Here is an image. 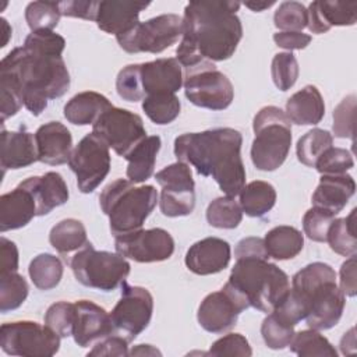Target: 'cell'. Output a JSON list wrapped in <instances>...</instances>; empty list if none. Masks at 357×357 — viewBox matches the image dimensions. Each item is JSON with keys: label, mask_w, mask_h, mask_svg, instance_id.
Segmentation results:
<instances>
[{"label": "cell", "mask_w": 357, "mask_h": 357, "mask_svg": "<svg viewBox=\"0 0 357 357\" xmlns=\"http://www.w3.org/2000/svg\"><path fill=\"white\" fill-rule=\"evenodd\" d=\"M241 3L231 0L190 1L184 8L183 35L176 49L181 67H192L204 60L230 59L243 38L237 17Z\"/></svg>", "instance_id": "6da1fadb"}, {"label": "cell", "mask_w": 357, "mask_h": 357, "mask_svg": "<svg viewBox=\"0 0 357 357\" xmlns=\"http://www.w3.org/2000/svg\"><path fill=\"white\" fill-rule=\"evenodd\" d=\"M241 144L238 130L211 128L178 135L174 139V155L177 160L195 167L199 176L212 177L227 197H236L245 185Z\"/></svg>", "instance_id": "7a4b0ae2"}, {"label": "cell", "mask_w": 357, "mask_h": 357, "mask_svg": "<svg viewBox=\"0 0 357 357\" xmlns=\"http://www.w3.org/2000/svg\"><path fill=\"white\" fill-rule=\"evenodd\" d=\"M70 84L67 66L57 54L22 45L0 61V85L11 88L33 116H39L49 100L67 93Z\"/></svg>", "instance_id": "3957f363"}, {"label": "cell", "mask_w": 357, "mask_h": 357, "mask_svg": "<svg viewBox=\"0 0 357 357\" xmlns=\"http://www.w3.org/2000/svg\"><path fill=\"white\" fill-rule=\"evenodd\" d=\"M290 291L301 301L311 329L326 331L340 321L346 296L336 284V272L331 265L308 264L291 278Z\"/></svg>", "instance_id": "277c9868"}, {"label": "cell", "mask_w": 357, "mask_h": 357, "mask_svg": "<svg viewBox=\"0 0 357 357\" xmlns=\"http://www.w3.org/2000/svg\"><path fill=\"white\" fill-rule=\"evenodd\" d=\"M227 283L245 300L248 307L261 312L273 311L290 290L286 272L268 259H236Z\"/></svg>", "instance_id": "5b68a950"}, {"label": "cell", "mask_w": 357, "mask_h": 357, "mask_svg": "<svg viewBox=\"0 0 357 357\" xmlns=\"http://www.w3.org/2000/svg\"><path fill=\"white\" fill-rule=\"evenodd\" d=\"M158 198L153 185L135 187L130 180L117 178L103 188L99 205L109 218L110 231L116 237L142 229L146 218L155 209Z\"/></svg>", "instance_id": "8992f818"}, {"label": "cell", "mask_w": 357, "mask_h": 357, "mask_svg": "<svg viewBox=\"0 0 357 357\" xmlns=\"http://www.w3.org/2000/svg\"><path fill=\"white\" fill-rule=\"evenodd\" d=\"M255 138L251 144L252 165L273 172L286 160L291 145V123L280 107L265 106L254 117Z\"/></svg>", "instance_id": "52a82bcc"}, {"label": "cell", "mask_w": 357, "mask_h": 357, "mask_svg": "<svg viewBox=\"0 0 357 357\" xmlns=\"http://www.w3.org/2000/svg\"><path fill=\"white\" fill-rule=\"evenodd\" d=\"M68 265L82 286L112 291L126 282L131 266L123 255L110 251H96L89 243L75 252Z\"/></svg>", "instance_id": "ba28073f"}, {"label": "cell", "mask_w": 357, "mask_h": 357, "mask_svg": "<svg viewBox=\"0 0 357 357\" xmlns=\"http://www.w3.org/2000/svg\"><path fill=\"white\" fill-rule=\"evenodd\" d=\"M183 86L185 98L202 109L225 110L234 99L233 84L209 60L184 68Z\"/></svg>", "instance_id": "9c48e42d"}, {"label": "cell", "mask_w": 357, "mask_h": 357, "mask_svg": "<svg viewBox=\"0 0 357 357\" xmlns=\"http://www.w3.org/2000/svg\"><path fill=\"white\" fill-rule=\"evenodd\" d=\"M60 336L35 321L6 322L0 328V347L6 354L52 357L60 349Z\"/></svg>", "instance_id": "30bf717a"}, {"label": "cell", "mask_w": 357, "mask_h": 357, "mask_svg": "<svg viewBox=\"0 0 357 357\" xmlns=\"http://www.w3.org/2000/svg\"><path fill=\"white\" fill-rule=\"evenodd\" d=\"M183 35V18L177 14H160L116 36L127 53H162Z\"/></svg>", "instance_id": "8fae6325"}, {"label": "cell", "mask_w": 357, "mask_h": 357, "mask_svg": "<svg viewBox=\"0 0 357 357\" xmlns=\"http://www.w3.org/2000/svg\"><path fill=\"white\" fill-rule=\"evenodd\" d=\"M68 166L82 194L93 192L110 170L109 145L95 132L86 134L71 151Z\"/></svg>", "instance_id": "7c38bea8"}, {"label": "cell", "mask_w": 357, "mask_h": 357, "mask_svg": "<svg viewBox=\"0 0 357 357\" xmlns=\"http://www.w3.org/2000/svg\"><path fill=\"white\" fill-rule=\"evenodd\" d=\"M92 132L100 137L119 156L126 158L146 138L142 119L127 109L112 106L92 124Z\"/></svg>", "instance_id": "4fadbf2b"}, {"label": "cell", "mask_w": 357, "mask_h": 357, "mask_svg": "<svg viewBox=\"0 0 357 357\" xmlns=\"http://www.w3.org/2000/svg\"><path fill=\"white\" fill-rule=\"evenodd\" d=\"M153 297L148 289L121 284V297L110 312L114 333L123 336L128 343L144 332L152 318Z\"/></svg>", "instance_id": "5bb4252c"}, {"label": "cell", "mask_w": 357, "mask_h": 357, "mask_svg": "<svg viewBox=\"0 0 357 357\" xmlns=\"http://www.w3.org/2000/svg\"><path fill=\"white\" fill-rule=\"evenodd\" d=\"M162 191L160 212L167 218L188 216L195 208V183L190 165L177 160L155 174Z\"/></svg>", "instance_id": "9a60e30c"}, {"label": "cell", "mask_w": 357, "mask_h": 357, "mask_svg": "<svg viewBox=\"0 0 357 357\" xmlns=\"http://www.w3.org/2000/svg\"><path fill=\"white\" fill-rule=\"evenodd\" d=\"M116 252L141 264L169 259L174 252L172 234L160 227L139 229L114 237Z\"/></svg>", "instance_id": "2e32d148"}, {"label": "cell", "mask_w": 357, "mask_h": 357, "mask_svg": "<svg viewBox=\"0 0 357 357\" xmlns=\"http://www.w3.org/2000/svg\"><path fill=\"white\" fill-rule=\"evenodd\" d=\"M247 308L245 300L226 282L219 291L209 293L201 301L197 319L206 332L223 333L237 324L238 315Z\"/></svg>", "instance_id": "e0dca14e"}, {"label": "cell", "mask_w": 357, "mask_h": 357, "mask_svg": "<svg viewBox=\"0 0 357 357\" xmlns=\"http://www.w3.org/2000/svg\"><path fill=\"white\" fill-rule=\"evenodd\" d=\"M114 333L110 314L89 300L74 303L73 339L79 347H88Z\"/></svg>", "instance_id": "ac0fdd59"}, {"label": "cell", "mask_w": 357, "mask_h": 357, "mask_svg": "<svg viewBox=\"0 0 357 357\" xmlns=\"http://www.w3.org/2000/svg\"><path fill=\"white\" fill-rule=\"evenodd\" d=\"M230 244L219 237H205L194 243L185 254L184 262L190 272L201 276L215 275L230 264Z\"/></svg>", "instance_id": "d6986e66"}, {"label": "cell", "mask_w": 357, "mask_h": 357, "mask_svg": "<svg viewBox=\"0 0 357 357\" xmlns=\"http://www.w3.org/2000/svg\"><path fill=\"white\" fill-rule=\"evenodd\" d=\"M38 204L33 192L21 181L14 190L0 197V231L17 230L26 226L36 215Z\"/></svg>", "instance_id": "ffe728a7"}, {"label": "cell", "mask_w": 357, "mask_h": 357, "mask_svg": "<svg viewBox=\"0 0 357 357\" xmlns=\"http://www.w3.org/2000/svg\"><path fill=\"white\" fill-rule=\"evenodd\" d=\"M149 4L144 1L102 0L98 1L95 22L100 31L119 36L139 22V13Z\"/></svg>", "instance_id": "44dd1931"}, {"label": "cell", "mask_w": 357, "mask_h": 357, "mask_svg": "<svg viewBox=\"0 0 357 357\" xmlns=\"http://www.w3.org/2000/svg\"><path fill=\"white\" fill-rule=\"evenodd\" d=\"M139 79L145 96L176 93L183 86V70L174 57L139 64Z\"/></svg>", "instance_id": "7402d4cb"}, {"label": "cell", "mask_w": 357, "mask_h": 357, "mask_svg": "<svg viewBox=\"0 0 357 357\" xmlns=\"http://www.w3.org/2000/svg\"><path fill=\"white\" fill-rule=\"evenodd\" d=\"M39 162L50 166H60L68 162L73 151L70 130L60 121L42 124L35 132Z\"/></svg>", "instance_id": "603a6c76"}, {"label": "cell", "mask_w": 357, "mask_h": 357, "mask_svg": "<svg viewBox=\"0 0 357 357\" xmlns=\"http://www.w3.org/2000/svg\"><path fill=\"white\" fill-rule=\"evenodd\" d=\"M38 148L35 134L29 132L25 126L17 131L1 130L0 165L3 172L18 170L38 162Z\"/></svg>", "instance_id": "cb8c5ba5"}, {"label": "cell", "mask_w": 357, "mask_h": 357, "mask_svg": "<svg viewBox=\"0 0 357 357\" xmlns=\"http://www.w3.org/2000/svg\"><path fill=\"white\" fill-rule=\"evenodd\" d=\"M307 28L312 33H325L332 26H350L357 21V1H312L308 8Z\"/></svg>", "instance_id": "d4e9b609"}, {"label": "cell", "mask_w": 357, "mask_h": 357, "mask_svg": "<svg viewBox=\"0 0 357 357\" xmlns=\"http://www.w3.org/2000/svg\"><path fill=\"white\" fill-rule=\"evenodd\" d=\"M354 192L356 181L350 174H322L319 184L312 192L311 202L312 206L322 208L337 215L343 211Z\"/></svg>", "instance_id": "484cf974"}, {"label": "cell", "mask_w": 357, "mask_h": 357, "mask_svg": "<svg viewBox=\"0 0 357 357\" xmlns=\"http://www.w3.org/2000/svg\"><path fill=\"white\" fill-rule=\"evenodd\" d=\"M24 181L35 195L38 216H45L68 201L70 194L67 184L57 172H47L43 176H32Z\"/></svg>", "instance_id": "4316f807"}, {"label": "cell", "mask_w": 357, "mask_h": 357, "mask_svg": "<svg viewBox=\"0 0 357 357\" xmlns=\"http://www.w3.org/2000/svg\"><path fill=\"white\" fill-rule=\"evenodd\" d=\"M284 114L297 126H315L325 114V103L315 85H305L286 102Z\"/></svg>", "instance_id": "83f0119b"}, {"label": "cell", "mask_w": 357, "mask_h": 357, "mask_svg": "<svg viewBox=\"0 0 357 357\" xmlns=\"http://www.w3.org/2000/svg\"><path fill=\"white\" fill-rule=\"evenodd\" d=\"M112 106L113 105L105 95L93 91H85L74 95L64 105L63 113L67 121L74 126H89Z\"/></svg>", "instance_id": "f1b7e54d"}, {"label": "cell", "mask_w": 357, "mask_h": 357, "mask_svg": "<svg viewBox=\"0 0 357 357\" xmlns=\"http://www.w3.org/2000/svg\"><path fill=\"white\" fill-rule=\"evenodd\" d=\"M49 241L67 264L75 252L89 244L84 223L74 218L56 223L49 233Z\"/></svg>", "instance_id": "f546056e"}, {"label": "cell", "mask_w": 357, "mask_h": 357, "mask_svg": "<svg viewBox=\"0 0 357 357\" xmlns=\"http://www.w3.org/2000/svg\"><path fill=\"white\" fill-rule=\"evenodd\" d=\"M162 139L159 135H149L141 141L124 159L128 162L127 177L132 183H144L151 178L155 170L156 156L160 151Z\"/></svg>", "instance_id": "4dcf8cb0"}, {"label": "cell", "mask_w": 357, "mask_h": 357, "mask_svg": "<svg viewBox=\"0 0 357 357\" xmlns=\"http://www.w3.org/2000/svg\"><path fill=\"white\" fill-rule=\"evenodd\" d=\"M264 244L269 257L278 261H284L291 259L301 252L304 237L298 229L282 225L271 229L265 234Z\"/></svg>", "instance_id": "1f68e13d"}, {"label": "cell", "mask_w": 357, "mask_h": 357, "mask_svg": "<svg viewBox=\"0 0 357 357\" xmlns=\"http://www.w3.org/2000/svg\"><path fill=\"white\" fill-rule=\"evenodd\" d=\"M275 202L276 190L268 181H251L240 191L241 211L251 218H262L275 206Z\"/></svg>", "instance_id": "d6a6232c"}, {"label": "cell", "mask_w": 357, "mask_h": 357, "mask_svg": "<svg viewBox=\"0 0 357 357\" xmlns=\"http://www.w3.org/2000/svg\"><path fill=\"white\" fill-rule=\"evenodd\" d=\"M356 212L354 208L346 218L335 219L328 230L326 243L332 251L342 257H351L357 252Z\"/></svg>", "instance_id": "836d02e7"}, {"label": "cell", "mask_w": 357, "mask_h": 357, "mask_svg": "<svg viewBox=\"0 0 357 357\" xmlns=\"http://www.w3.org/2000/svg\"><path fill=\"white\" fill-rule=\"evenodd\" d=\"M63 271L64 268L60 258L49 252L36 255L28 266V273L33 286L45 291L54 289L60 283Z\"/></svg>", "instance_id": "e575fe53"}, {"label": "cell", "mask_w": 357, "mask_h": 357, "mask_svg": "<svg viewBox=\"0 0 357 357\" xmlns=\"http://www.w3.org/2000/svg\"><path fill=\"white\" fill-rule=\"evenodd\" d=\"M333 144V135L328 130L312 128L305 132L296 145V153L300 163L307 167H314L319 156L331 148Z\"/></svg>", "instance_id": "d590c367"}, {"label": "cell", "mask_w": 357, "mask_h": 357, "mask_svg": "<svg viewBox=\"0 0 357 357\" xmlns=\"http://www.w3.org/2000/svg\"><path fill=\"white\" fill-rule=\"evenodd\" d=\"M180 109L181 103L176 93L149 95L142 100V110L158 126H166L174 121L180 114Z\"/></svg>", "instance_id": "8d00e7d4"}, {"label": "cell", "mask_w": 357, "mask_h": 357, "mask_svg": "<svg viewBox=\"0 0 357 357\" xmlns=\"http://www.w3.org/2000/svg\"><path fill=\"white\" fill-rule=\"evenodd\" d=\"M206 220L216 229H236L243 220V211L234 197H219L209 202Z\"/></svg>", "instance_id": "74e56055"}, {"label": "cell", "mask_w": 357, "mask_h": 357, "mask_svg": "<svg viewBox=\"0 0 357 357\" xmlns=\"http://www.w3.org/2000/svg\"><path fill=\"white\" fill-rule=\"evenodd\" d=\"M290 350L301 357H336L337 351L331 342L315 329H305L294 333L290 344Z\"/></svg>", "instance_id": "f35d334b"}, {"label": "cell", "mask_w": 357, "mask_h": 357, "mask_svg": "<svg viewBox=\"0 0 357 357\" xmlns=\"http://www.w3.org/2000/svg\"><path fill=\"white\" fill-rule=\"evenodd\" d=\"M28 283L17 272L0 273V311L3 314L17 310L28 297Z\"/></svg>", "instance_id": "ab89813d"}, {"label": "cell", "mask_w": 357, "mask_h": 357, "mask_svg": "<svg viewBox=\"0 0 357 357\" xmlns=\"http://www.w3.org/2000/svg\"><path fill=\"white\" fill-rule=\"evenodd\" d=\"M294 333V326L273 311L268 312L261 324L262 339L265 344L272 350H282L289 347Z\"/></svg>", "instance_id": "60d3db41"}, {"label": "cell", "mask_w": 357, "mask_h": 357, "mask_svg": "<svg viewBox=\"0 0 357 357\" xmlns=\"http://www.w3.org/2000/svg\"><path fill=\"white\" fill-rule=\"evenodd\" d=\"M61 13L59 1H32L25 8V21L31 31H53Z\"/></svg>", "instance_id": "b9f144b4"}, {"label": "cell", "mask_w": 357, "mask_h": 357, "mask_svg": "<svg viewBox=\"0 0 357 357\" xmlns=\"http://www.w3.org/2000/svg\"><path fill=\"white\" fill-rule=\"evenodd\" d=\"M307 22V8L298 1L280 3L273 15V24L280 32H301Z\"/></svg>", "instance_id": "7bdbcfd3"}, {"label": "cell", "mask_w": 357, "mask_h": 357, "mask_svg": "<svg viewBox=\"0 0 357 357\" xmlns=\"http://www.w3.org/2000/svg\"><path fill=\"white\" fill-rule=\"evenodd\" d=\"M300 74L298 63L291 52L276 53L271 64V75L279 91H289L297 81Z\"/></svg>", "instance_id": "ee69618b"}, {"label": "cell", "mask_w": 357, "mask_h": 357, "mask_svg": "<svg viewBox=\"0 0 357 357\" xmlns=\"http://www.w3.org/2000/svg\"><path fill=\"white\" fill-rule=\"evenodd\" d=\"M45 325L54 331L60 337L73 336L74 303L57 301L45 312Z\"/></svg>", "instance_id": "f6af8a7d"}, {"label": "cell", "mask_w": 357, "mask_h": 357, "mask_svg": "<svg viewBox=\"0 0 357 357\" xmlns=\"http://www.w3.org/2000/svg\"><path fill=\"white\" fill-rule=\"evenodd\" d=\"M335 216L332 212L312 206L308 209L303 216V230L304 234L317 243H326L328 230L335 220Z\"/></svg>", "instance_id": "bcb514c9"}, {"label": "cell", "mask_w": 357, "mask_h": 357, "mask_svg": "<svg viewBox=\"0 0 357 357\" xmlns=\"http://www.w3.org/2000/svg\"><path fill=\"white\" fill-rule=\"evenodd\" d=\"M353 166V155L347 149L332 145L319 156L314 167L321 174H344Z\"/></svg>", "instance_id": "7dc6e473"}, {"label": "cell", "mask_w": 357, "mask_h": 357, "mask_svg": "<svg viewBox=\"0 0 357 357\" xmlns=\"http://www.w3.org/2000/svg\"><path fill=\"white\" fill-rule=\"evenodd\" d=\"M116 89L119 96L127 102L144 100L145 95L139 79V64H128L119 71Z\"/></svg>", "instance_id": "c3c4849f"}, {"label": "cell", "mask_w": 357, "mask_h": 357, "mask_svg": "<svg viewBox=\"0 0 357 357\" xmlns=\"http://www.w3.org/2000/svg\"><path fill=\"white\" fill-rule=\"evenodd\" d=\"M333 135L337 138H354L356 95H347L333 110Z\"/></svg>", "instance_id": "681fc988"}, {"label": "cell", "mask_w": 357, "mask_h": 357, "mask_svg": "<svg viewBox=\"0 0 357 357\" xmlns=\"http://www.w3.org/2000/svg\"><path fill=\"white\" fill-rule=\"evenodd\" d=\"M205 354L250 357L252 354V350L248 340L241 333H227L220 339L215 340Z\"/></svg>", "instance_id": "f907efd6"}, {"label": "cell", "mask_w": 357, "mask_h": 357, "mask_svg": "<svg viewBox=\"0 0 357 357\" xmlns=\"http://www.w3.org/2000/svg\"><path fill=\"white\" fill-rule=\"evenodd\" d=\"M24 46L43 53L61 56L66 47V39L53 31H33L25 38Z\"/></svg>", "instance_id": "816d5d0a"}, {"label": "cell", "mask_w": 357, "mask_h": 357, "mask_svg": "<svg viewBox=\"0 0 357 357\" xmlns=\"http://www.w3.org/2000/svg\"><path fill=\"white\" fill-rule=\"evenodd\" d=\"M86 356H128V342L123 336L112 333L96 342Z\"/></svg>", "instance_id": "f5cc1de1"}, {"label": "cell", "mask_w": 357, "mask_h": 357, "mask_svg": "<svg viewBox=\"0 0 357 357\" xmlns=\"http://www.w3.org/2000/svg\"><path fill=\"white\" fill-rule=\"evenodd\" d=\"M59 7H60L61 15H64V17L95 21L98 1H92V0H67V1H59Z\"/></svg>", "instance_id": "db71d44e"}, {"label": "cell", "mask_w": 357, "mask_h": 357, "mask_svg": "<svg viewBox=\"0 0 357 357\" xmlns=\"http://www.w3.org/2000/svg\"><path fill=\"white\" fill-rule=\"evenodd\" d=\"M236 259L241 258H259L268 259L269 255L266 252L264 238L261 237H244L241 238L234 250Z\"/></svg>", "instance_id": "11a10c76"}, {"label": "cell", "mask_w": 357, "mask_h": 357, "mask_svg": "<svg viewBox=\"0 0 357 357\" xmlns=\"http://www.w3.org/2000/svg\"><path fill=\"white\" fill-rule=\"evenodd\" d=\"M273 42L289 52L305 49L311 43V36L303 32H276L273 33Z\"/></svg>", "instance_id": "9f6ffc18"}, {"label": "cell", "mask_w": 357, "mask_h": 357, "mask_svg": "<svg viewBox=\"0 0 357 357\" xmlns=\"http://www.w3.org/2000/svg\"><path fill=\"white\" fill-rule=\"evenodd\" d=\"M18 271V248L14 241L0 238V273Z\"/></svg>", "instance_id": "6f0895ef"}, {"label": "cell", "mask_w": 357, "mask_h": 357, "mask_svg": "<svg viewBox=\"0 0 357 357\" xmlns=\"http://www.w3.org/2000/svg\"><path fill=\"white\" fill-rule=\"evenodd\" d=\"M339 289L344 296H356V255L349 257V259L342 264L339 272Z\"/></svg>", "instance_id": "680465c9"}, {"label": "cell", "mask_w": 357, "mask_h": 357, "mask_svg": "<svg viewBox=\"0 0 357 357\" xmlns=\"http://www.w3.org/2000/svg\"><path fill=\"white\" fill-rule=\"evenodd\" d=\"M340 350L343 354H351L356 350V336H354V328H351L347 333L343 335L340 340Z\"/></svg>", "instance_id": "91938a15"}, {"label": "cell", "mask_w": 357, "mask_h": 357, "mask_svg": "<svg viewBox=\"0 0 357 357\" xmlns=\"http://www.w3.org/2000/svg\"><path fill=\"white\" fill-rule=\"evenodd\" d=\"M160 356L162 353L153 347L152 344H138L131 351H128V356Z\"/></svg>", "instance_id": "94428289"}, {"label": "cell", "mask_w": 357, "mask_h": 357, "mask_svg": "<svg viewBox=\"0 0 357 357\" xmlns=\"http://www.w3.org/2000/svg\"><path fill=\"white\" fill-rule=\"evenodd\" d=\"M275 4V1H245L244 6L248 7L250 10L255 11V13H259V11H264L269 7H272Z\"/></svg>", "instance_id": "6125c7cd"}, {"label": "cell", "mask_w": 357, "mask_h": 357, "mask_svg": "<svg viewBox=\"0 0 357 357\" xmlns=\"http://www.w3.org/2000/svg\"><path fill=\"white\" fill-rule=\"evenodd\" d=\"M0 25H1V32H3V36H4V39L1 40V47H4V46L8 43V39L11 38L13 29H11V26L8 25V22H7L6 18H0Z\"/></svg>", "instance_id": "be15d7a7"}]
</instances>
